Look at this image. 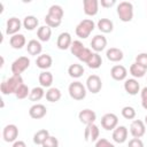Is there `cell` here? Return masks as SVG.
<instances>
[{"label": "cell", "instance_id": "44dd1931", "mask_svg": "<svg viewBox=\"0 0 147 147\" xmlns=\"http://www.w3.org/2000/svg\"><path fill=\"white\" fill-rule=\"evenodd\" d=\"M25 44H26V39H25V36L22 33L14 34L9 38V45L14 49H21L25 46Z\"/></svg>", "mask_w": 147, "mask_h": 147}, {"label": "cell", "instance_id": "6da1fadb", "mask_svg": "<svg viewBox=\"0 0 147 147\" xmlns=\"http://www.w3.org/2000/svg\"><path fill=\"white\" fill-rule=\"evenodd\" d=\"M24 84L23 83V78L22 76H16V75H13L11 77L7 78L6 80H3L0 85V91L3 95H7V94H15L16 90L22 85Z\"/></svg>", "mask_w": 147, "mask_h": 147}, {"label": "cell", "instance_id": "4fadbf2b", "mask_svg": "<svg viewBox=\"0 0 147 147\" xmlns=\"http://www.w3.org/2000/svg\"><path fill=\"white\" fill-rule=\"evenodd\" d=\"M47 114V109L42 103H34L29 109V116L33 119H40L45 117Z\"/></svg>", "mask_w": 147, "mask_h": 147}, {"label": "cell", "instance_id": "4316f807", "mask_svg": "<svg viewBox=\"0 0 147 147\" xmlns=\"http://www.w3.org/2000/svg\"><path fill=\"white\" fill-rule=\"evenodd\" d=\"M84 71H85L84 67H83L82 64H79V63H72V64H70L69 68H68V74H69V76H70L71 78H76V79L79 78V77H82L83 74H84Z\"/></svg>", "mask_w": 147, "mask_h": 147}, {"label": "cell", "instance_id": "1f68e13d", "mask_svg": "<svg viewBox=\"0 0 147 147\" xmlns=\"http://www.w3.org/2000/svg\"><path fill=\"white\" fill-rule=\"evenodd\" d=\"M129 70H130V74L133 76V78H141V77H144L146 75V71H147L145 68H142L141 65H139L136 62H133L130 65Z\"/></svg>", "mask_w": 147, "mask_h": 147}, {"label": "cell", "instance_id": "603a6c76", "mask_svg": "<svg viewBox=\"0 0 147 147\" xmlns=\"http://www.w3.org/2000/svg\"><path fill=\"white\" fill-rule=\"evenodd\" d=\"M26 51L30 55H40L41 52H42V46L40 44L39 40L37 39H31L30 41H28V45H26Z\"/></svg>", "mask_w": 147, "mask_h": 147}, {"label": "cell", "instance_id": "e0dca14e", "mask_svg": "<svg viewBox=\"0 0 147 147\" xmlns=\"http://www.w3.org/2000/svg\"><path fill=\"white\" fill-rule=\"evenodd\" d=\"M99 1L98 0H84L83 9L87 16H95L99 11Z\"/></svg>", "mask_w": 147, "mask_h": 147}, {"label": "cell", "instance_id": "8fae6325", "mask_svg": "<svg viewBox=\"0 0 147 147\" xmlns=\"http://www.w3.org/2000/svg\"><path fill=\"white\" fill-rule=\"evenodd\" d=\"M100 136V130L96 124H90L86 125L84 130V139L86 141H96Z\"/></svg>", "mask_w": 147, "mask_h": 147}, {"label": "cell", "instance_id": "4dcf8cb0", "mask_svg": "<svg viewBox=\"0 0 147 147\" xmlns=\"http://www.w3.org/2000/svg\"><path fill=\"white\" fill-rule=\"evenodd\" d=\"M48 137H49L48 130H46V129H40V130H38V131L33 134V142H34L36 145H40V146H41Z\"/></svg>", "mask_w": 147, "mask_h": 147}, {"label": "cell", "instance_id": "7dc6e473", "mask_svg": "<svg viewBox=\"0 0 147 147\" xmlns=\"http://www.w3.org/2000/svg\"><path fill=\"white\" fill-rule=\"evenodd\" d=\"M144 123H145V125L147 126V115L145 116V121H144Z\"/></svg>", "mask_w": 147, "mask_h": 147}, {"label": "cell", "instance_id": "ac0fdd59", "mask_svg": "<svg viewBox=\"0 0 147 147\" xmlns=\"http://www.w3.org/2000/svg\"><path fill=\"white\" fill-rule=\"evenodd\" d=\"M71 44H72V39H71V34L69 32H62L59 34L57 40H56V46L59 49L65 51V49L70 48Z\"/></svg>", "mask_w": 147, "mask_h": 147}, {"label": "cell", "instance_id": "7bdbcfd3", "mask_svg": "<svg viewBox=\"0 0 147 147\" xmlns=\"http://www.w3.org/2000/svg\"><path fill=\"white\" fill-rule=\"evenodd\" d=\"M127 147H144V142L140 138H132L131 140H129Z\"/></svg>", "mask_w": 147, "mask_h": 147}, {"label": "cell", "instance_id": "b9f144b4", "mask_svg": "<svg viewBox=\"0 0 147 147\" xmlns=\"http://www.w3.org/2000/svg\"><path fill=\"white\" fill-rule=\"evenodd\" d=\"M95 147H115L114 144H111L109 140H107L106 138H99L95 141Z\"/></svg>", "mask_w": 147, "mask_h": 147}, {"label": "cell", "instance_id": "7402d4cb", "mask_svg": "<svg viewBox=\"0 0 147 147\" xmlns=\"http://www.w3.org/2000/svg\"><path fill=\"white\" fill-rule=\"evenodd\" d=\"M106 56L110 62H119L123 60L124 54H123L122 49H119L117 47H110L109 49H107Z\"/></svg>", "mask_w": 147, "mask_h": 147}, {"label": "cell", "instance_id": "83f0119b", "mask_svg": "<svg viewBox=\"0 0 147 147\" xmlns=\"http://www.w3.org/2000/svg\"><path fill=\"white\" fill-rule=\"evenodd\" d=\"M38 24H39V21H38V18H37L36 16H33V15H28V16H25L24 20H23V26H24L25 30H29V31L34 30V29L38 26Z\"/></svg>", "mask_w": 147, "mask_h": 147}, {"label": "cell", "instance_id": "cb8c5ba5", "mask_svg": "<svg viewBox=\"0 0 147 147\" xmlns=\"http://www.w3.org/2000/svg\"><path fill=\"white\" fill-rule=\"evenodd\" d=\"M96 26L102 33H110L114 30V23L109 18H100L96 23Z\"/></svg>", "mask_w": 147, "mask_h": 147}, {"label": "cell", "instance_id": "8992f818", "mask_svg": "<svg viewBox=\"0 0 147 147\" xmlns=\"http://www.w3.org/2000/svg\"><path fill=\"white\" fill-rule=\"evenodd\" d=\"M101 126L106 131H114L118 126V117L114 113H107L101 117Z\"/></svg>", "mask_w": 147, "mask_h": 147}, {"label": "cell", "instance_id": "74e56055", "mask_svg": "<svg viewBox=\"0 0 147 147\" xmlns=\"http://www.w3.org/2000/svg\"><path fill=\"white\" fill-rule=\"evenodd\" d=\"M45 23L51 29L52 28H59L61 25V23H62V20H57V18H55V17H53V16H51V15L47 14L45 16Z\"/></svg>", "mask_w": 147, "mask_h": 147}, {"label": "cell", "instance_id": "ba28073f", "mask_svg": "<svg viewBox=\"0 0 147 147\" xmlns=\"http://www.w3.org/2000/svg\"><path fill=\"white\" fill-rule=\"evenodd\" d=\"M18 137V127L15 124H7L2 130V138L6 142H15Z\"/></svg>", "mask_w": 147, "mask_h": 147}, {"label": "cell", "instance_id": "5b68a950", "mask_svg": "<svg viewBox=\"0 0 147 147\" xmlns=\"http://www.w3.org/2000/svg\"><path fill=\"white\" fill-rule=\"evenodd\" d=\"M30 62L31 61H30V59L28 56H20V57H17L11 63V67H10L11 74L16 75V76H21V74L24 72L30 67Z\"/></svg>", "mask_w": 147, "mask_h": 147}, {"label": "cell", "instance_id": "9a60e30c", "mask_svg": "<svg viewBox=\"0 0 147 147\" xmlns=\"http://www.w3.org/2000/svg\"><path fill=\"white\" fill-rule=\"evenodd\" d=\"M110 76L114 80L121 82V80H125L126 76H127V70L124 65L122 64H116L110 69Z\"/></svg>", "mask_w": 147, "mask_h": 147}, {"label": "cell", "instance_id": "bcb514c9", "mask_svg": "<svg viewBox=\"0 0 147 147\" xmlns=\"http://www.w3.org/2000/svg\"><path fill=\"white\" fill-rule=\"evenodd\" d=\"M11 147H26V144L23 140H16L15 142H13Z\"/></svg>", "mask_w": 147, "mask_h": 147}, {"label": "cell", "instance_id": "e575fe53", "mask_svg": "<svg viewBox=\"0 0 147 147\" xmlns=\"http://www.w3.org/2000/svg\"><path fill=\"white\" fill-rule=\"evenodd\" d=\"M85 46L83 45V42L80 40H74L71 46H70V52L72 55H75L76 57H78L80 55V53L84 51Z\"/></svg>", "mask_w": 147, "mask_h": 147}, {"label": "cell", "instance_id": "9c48e42d", "mask_svg": "<svg viewBox=\"0 0 147 147\" xmlns=\"http://www.w3.org/2000/svg\"><path fill=\"white\" fill-rule=\"evenodd\" d=\"M130 133L133 138H141L146 133V125L141 119H134L130 124Z\"/></svg>", "mask_w": 147, "mask_h": 147}, {"label": "cell", "instance_id": "7c38bea8", "mask_svg": "<svg viewBox=\"0 0 147 147\" xmlns=\"http://www.w3.org/2000/svg\"><path fill=\"white\" fill-rule=\"evenodd\" d=\"M107 46V38L103 34H95L91 40V47L95 53L102 52Z\"/></svg>", "mask_w": 147, "mask_h": 147}, {"label": "cell", "instance_id": "60d3db41", "mask_svg": "<svg viewBox=\"0 0 147 147\" xmlns=\"http://www.w3.org/2000/svg\"><path fill=\"white\" fill-rule=\"evenodd\" d=\"M92 53H93V52H92V51H91L90 48L85 47V48H84V51H83V52L80 53V55H79V56H78L77 59H78V60H79L80 62H84V63H86V62L88 61V59L91 57Z\"/></svg>", "mask_w": 147, "mask_h": 147}, {"label": "cell", "instance_id": "f35d334b", "mask_svg": "<svg viewBox=\"0 0 147 147\" xmlns=\"http://www.w3.org/2000/svg\"><path fill=\"white\" fill-rule=\"evenodd\" d=\"M136 63H138L147 70V53H139L136 56Z\"/></svg>", "mask_w": 147, "mask_h": 147}, {"label": "cell", "instance_id": "d590c367", "mask_svg": "<svg viewBox=\"0 0 147 147\" xmlns=\"http://www.w3.org/2000/svg\"><path fill=\"white\" fill-rule=\"evenodd\" d=\"M30 95V88L25 85V84H22L15 92V96L18 99V100H22V99H25L26 96Z\"/></svg>", "mask_w": 147, "mask_h": 147}, {"label": "cell", "instance_id": "5bb4252c", "mask_svg": "<svg viewBox=\"0 0 147 147\" xmlns=\"http://www.w3.org/2000/svg\"><path fill=\"white\" fill-rule=\"evenodd\" d=\"M78 119L85 124V125H90V124H93L96 119V114L95 111H93L92 109H83L79 111L78 114Z\"/></svg>", "mask_w": 147, "mask_h": 147}, {"label": "cell", "instance_id": "277c9868", "mask_svg": "<svg viewBox=\"0 0 147 147\" xmlns=\"http://www.w3.org/2000/svg\"><path fill=\"white\" fill-rule=\"evenodd\" d=\"M68 92L71 99L76 100V101H80L83 99H85L86 96V86L83 85V83L76 80L70 83L69 87H68Z\"/></svg>", "mask_w": 147, "mask_h": 147}, {"label": "cell", "instance_id": "8d00e7d4", "mask_svg": "<svg viewBox=\"0 0 147 147\" xmlns=\"http://www.w3.org/2000/svg\"><path fill=\"white\" fill-rule=\"evenodd\" d=\"M137 115V111L133 107L131 106H125L122 108V116L125 118V119H133Z\"/></svg>", "mask_w": 147, "mask_h": 147}, {"label": "cell", "instance_id": "52a82bcc", "mask_svg": "<svg viewBox=\"0 0 147 147\" xmlns=\"http://www.w3.org/2000/svg\"><path fill=\"white\" fill-rule=\"evenodd\" d=\"M102 88V80L98 75H91L86 79V90L93 94H96Z\"/></svg>", "mask_w": 147, "mask_h": 147}, {"label": "cell", "instance_id": "30bf717a", "mask_svg": "<svg viewBox=\"0 0 147 147\" xmlns=\"http://www.w3.org/2000/svg\"><path fill=\"white\" fill-rule=\"evenodd\" d=\"M22 25H23V22H21L20 18H17V17H10L7 21V23H6V33L8 36H10V37L14 36V34H17L18 31L21 30Z\"/></svg>", "mask_w": 147, "mask_h": 147}, {"label": "cell", "instance_id": "7a4b0ae2", "mask_svg": "<svg viewBox=\"0 0 147 147\" xmlns=\"http://www.w3.org/2000/svg\"><path fill=\"white\" fill-rule=\"evenodd\" d=\"M94 28H95V23L93 22V20H91V18H85V20L80 21V22L77 24L75 32H76V34H77L78 38H80V39H86V38L90 37V34L93 32Z\"/></svg>", "mask_w": 147, "mask_h": 147}, {"label": "cell", "instance_id": "2e32d148", "mask_svg": "<svg viewBox=\"0 0 147 147\" xmlns=\"http://www.w3.org/2000/svg\"><path fill=\"white\" fill-rule=\"evenodd\" d=\"M127 127L124 125H119L113 131V140L117 144H124L127 140Z\"/></svg>", "mask_w": 147, "mask_h": 147}, {"label": "cell", "instance_id": "f546056e", "mask_svg": "<svg viewBox=\"0 0 147 147\" xmlns=\"http://www.w3.org/2000/svg\"><path fill=\"white\" fill-rule=\"evenodd\" d=\"M45 96H46V100L49 101V102H57L61 99L62 94H61V91L59 88H56V87H49L48 91L46 92Z\"/></svg>", "mask_w": 147, "mask_h": 147}, {"label": "cell", "instance_id": "f6af8a7d", "mask_svg": "<svg viewBox=\"0 0 147 147\" xmlns=\"http://www.w3.org/2000/svg\"><path fill=\"white\" fill-rule=\"evenodd\" d=\"M100 5H101V7H103V8H110V7H113L114 5H116V1H115V0H101V1H100Z\"/></svg>", "mask_w": 147, "mask_h": 147}, {"label": "cell", "instance_id": "3957f363", "mask_svg": "<svg viewBox=\"0 0 147 147\" xmlns=\"http://www.w3.org/2000/svg\"><path fill=\"white\" fill-rule=\"evenodd\" d=\"M117 15L122 22H131L133 18V5L129 1H122L117 5Z\"/></svg>", "mask_w": 147, "mask_h": 147}, {"label": "cell", "instance_id": "d4e9b609", "mask_svg": "<svg viewBox=\"0 0 147 147\" xmlns=\"http://www.w3.org/2000/svg\"><path fill=\"white\" fill-rule=\"evenodd\" d=\"M53 75L52 72L45 70V71H41L39 74V77H38V80H39V84L41 87H51L52 84H53Z\"/></svg>", "mask_w": 147, "mask_h": 147}, {"label": "cell", "instance_id": "f1b7e54d", "mask_svg": "<svg viewBox=\"0 0 147 147\" xmlns=\"http://www.w3.org/2000/svg\"><path fill=\"white\" fill-rule=\"evenodd\" d=\"M87 67L91 68V69H99L102 64V59H101V55L99 53H95L93 52L91 57L88 59V61L86 62Z\"/></svg>", "mask_w": 147, "mask_h": 147}, {"label": "cell", "instance_id": "484cf974", "mask_svg": "<svg viewBox=\"0 0 147 147\" xmlns=\"http://www.w3.org/2000/svg\"><path fill=\"white\" fill-rule=\"evenodd\" d=\"M37 37H38L39 41H44V42L48 41L52 37V29L48 25L39 26L37 30Z\"/></svg>", "mask_w": 147, "mask_h": 147}, {"label": "cell", "instance_id": "d6986e66", "mask_svg": "<svg viewBox=\"0 0 147 147\" xmlns=\"http://www.w3.org/2000/svg\"><path fill=\"white\" fill-rule=\"evenodd\" d=\"M124 90L130 95H137L140 91V85L136 78H129L124 82Z\"/></svg>", "mask_w": 147, "mask_h": 147}, {"label": "cell", "instance_id": "d6a6232c", "mask_svg": "<svg viewBox=\"0 0 147 147\" xmlns=\"http://www.w3.org/2000/svg\"><path fill=\"white\" fill-rule=\"evenodd\" d=\"M45 91H44V87L41 86H37V87H33L31 91H30V95H29V99L31 101H39L41 100L44 96H45Z\"/></svg>", "mask_w": 147, "mask_h": 147}, {"label": "cell", "instance_id": "ee69618b", "mask_svg": "<svg viewBox=\"0 0 147 147\" xmlns=\"http://www.w3.org/2000/svg\"><path fill=\"white\" fill-rule=\"evenodd\" d=\"M140 96H141V106L147 110V86H145L141 90Z\"/></svg>", "mask_w": 147, "mask_h": 147}, {"label": "cell", "instance_id": "836d02e7", "mask_svg": "<svg viewBox=\"0 0 147 147\" xmlns=\"http://www.w3.org/2000/svg\"><path fill=\"white\" fill-rule=\"evenodd\" d=\"M48 15L57 18V20H62L63 15H64V11L62 9V7L60 5H52L49 8H48Z\"/></svg>", "mask_w": 147, "mask_h": 147}, {"label": "cell", "instance_id": "ffe728a7", "mask_svg": "<svg viewBox=\"0 0 147 147\" xmlns=\"http://www.w3.org/2000/svg\"><path fill=\"white\" fill-rule=\"evenodd\" d=\"M52 63H53V59L49 54H40L37 60H36V64L39 69L41 70H47L52 67Z\"/></svg>", "mask_w": 147, "mask_h": 147}, {"label": "cell", "instance_id": "ab89813d", "mask_svg": "<svg viewBox=\"0 0 147 147\" xmlns=\"http://www.w3.org/2000/svg\"><path fill=\"white\" fill-rule=\"evenodd\" d=\"M41 146L42 147H59V140L54 136H49Z\"/></svg>", "mask_w": 147, "mask_h": 147}]
</instances>
